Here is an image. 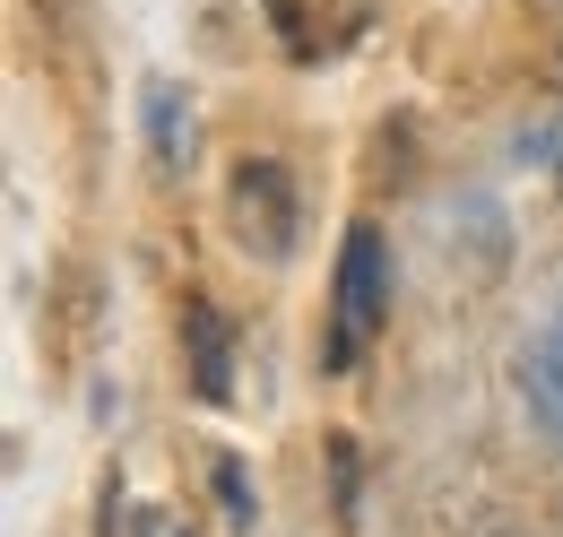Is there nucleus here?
<instances>
[{
    "label": "nucleus",
    "mask_w": 563,
    "mask_h": 537,
    "mask_svg": "<svg viewBox=\"0 0 563 537\" xmlns=\"http://www.w3.org/2000/svg\"><path fill=\"white\" fill-rule=\"evenodd\" d=\"M390 243L382 226H347L339 261H330V304H321V373H355L373 355V338L390 330Z\"/></svg>",
    "instance_id": "nucleus-1"
},
{
    "label": "nucleus",
    "mask_w": 563,
    "mask_h": 537,
    "mask_svg": "<svg viewBox=\"0 0 563 537\" xmlns=\"http://www.w3.org/2000/svg\"><path fill=\"white\" fill-rule=\"evenodd\" d=\"M511 399L529 416V434H547V451H563V286L511 347Z\"/></svg>",
    "instance_id": "nucleus-2"
},
{
    "label": "nucleus",
    "mask_w": 563,
    "mask_h": 537,
    "mask_svg": "<svg viewBox=\"0 0 563 537\" xmlns=\"http://www.w3.org/2000/svg\"><path fill=\"white\" fill-rule=\"evenodd\" d=\"M234 243L261 252V261H286V252H295V183H286L278 156L234 165Z\"/></svg>",
    "instance_id": "nucleus-3"
},
{
    "label": "nucleus",
    "mask_w": 563,
    "mask_h": 537,
    "mask_svg": "<svg viewBox=\"0 0 563 537\" xmlns=\"http://www.w3.org/2000/svg\"><path fill=\"white\" fill-rule=\"evenodd\" d=\"M183 347H191V391L225 407L234 399V321L217 313V295H183Z\"/></svg>",
    "instance_id": "nucleus-4"
},
{
    "label": "nucleus",
    "mask_w": 563,
    "mask_h": 537,
    "mask_svg": "<svg viewBox=\"0 0 563 537\" xmlns=\"http://www.w3.org/2000/svg\"><path fill=\"white\" fill-rule=\"evenodd\" d=\"M140 122H147V156H156V174H165V183H174V174H191V105H183V87H174V78H147Z\"/></svg>",
    "instance_id": "nucleus-5"
},
{
    "label": "nucleus",
    "mask_w": 563,
    "mask_h": 537,
    "mask_svg": "<svg viewBox=\"0 0 563 537\" xmlns=\"http://www.w3.org/2000/svg\"><path fill=\"white\" fill-rule=\"evenodd\" d=\"M217 512H225V520H234V529H252V520H261V503H252V476H243V460H217Z\"/></svg>",
    "instance_id": "nucleus-6"
}]
</instances>
